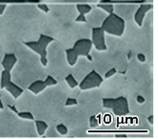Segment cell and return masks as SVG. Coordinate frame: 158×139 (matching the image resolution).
I'll return each instance as SVG.
<instances>
[{
	"label": "cell",
	"mask_w": 158,
	"mask_h": 139,
	"mask_svg": "<svg viewBox=\"0 0 158 139\" xmlns=\"http://www.w3.org/2000/svg\"><path fill=\"white\" fill-rule=\"evenodd\" d=\"M125 76L127 83L129 113L133 116L148 118L154 113V83L151 66L136 61L128 62Z\"/></svg>",
	"instance_id": "obj_1"
},
{
	"label": "cell",
	"mask_w": 158,
	"mask_h": 139,
	"mask_svg": "<svg viewBox=\"0 0 158 139\" xmlns=\"http://www.w3.org/2000/svg\"><path fill=\"white\" fill-rule=\"evenodd\" d=\"M69 90L70 87L63 80L58 82L57 86L47 87L36 95L31 110L34 121L40 120L48 125L57 123L65 108Z\"/></svg>",
	"instance_id": "obj_2"
},
{
	"label": "cell",
	"mask_w": 158,
	"mask_h": 139,
	"mask_svg": "<svg viewBox=\"0 0 158 139\" xmlns=\"http://www.w3.org/2000/svg\"><path fill=\"white\" fill-rule=\"evenodd\" d=\"M17 62L11 71L12 82L22 89H27L36 80H44L47 76L45 67L40 63V57L22 43L15 53Z\"/></svg>",
	"instance_id": "obj_3"
},
{
	"label": "cell",
	"mask_w": 158,
	"mask_h": 139,
	"mask_svg": "<svg viewBox=\"0 0 158 139\" xmlns=\"http://www.w3.org/2000/svg\"><path fill=\"white\" fill-rule=\"evenodd\" d=\"M34 121L24 120L10 109L0 110V139L38 138Z\"/></svg>",
	"instance_id": "obj_4"
},
{
	"label": "cell",
	"mask_w": 158,
	"mask_h": 139,
	"mask_svg": "<svg viewBox=\"0 0 158 139\" xmlns=\"http://www.w3.org/2000/svg\"><path fill=\"white\" fill-rule=\"evenodd\" d=\"M59 123H61L68 128L67 138L85 137L90 129L89 116L78 106L65 107Z\"/></svg>",
	"instance_id": "obj_5"
},
{
	"label": "cell",
	"mask_w": 158,
	"mask_h": 139,
	"mask_svg": "<svg viewBox=\"0 0 158 139\" xmlns=\"http://www.w3.org/2000/svg\"><path fill=\"white\" fill-rule=\"evenodd\" d=\"M47 75L52 76L57 82L63 81L71 73L65 57V49L59 43L53 41L47 49V65L45 67Z\"/></svg>",
	"instance_id": "obj_6"
},
{
	"label": "cell",
	"mask_w": 158,
	"mask_h": 139,
	"mask_svg": "<svg viewBox=\"0 0 158 139\" xmlns=\"http://www.w3.org/2000/svg\"><path fill=\"white\" fill-rule=\"evenodd\" d=\"M77 106L90 117L98 116L104 111L103 97L99 88L81 90L77 98Z\"/></svg>",
	"instance_id": "obj_7"
},
{
	"label": "cell",
	"mask_w": 158,
	"mask_h": 139,
	"mask_svg": "<svg viewBox=\"0 0 158 139\" xmlns=\"http://www.w3.org/2000/svg\"><path fill=\"white\" fill-rule=\"evenodd\" d=\"M99 90L103 99L126 97L127 92V83L125 74L117 72L114 76L108 79H104Z\"/></svg>",
	"instance_id": "obj_8"
},
{
	"label": "cell",
	"mask_w": 158,
	"mask_h": 139,
	"mask_svg": "<svg viewBox=\"0 0 158 139\" xmlns=\"http://www.w3.org/2000/svg\"><path fill=\"white\" fill-rule=\"evenodd\" d=\"M93 48L90 39H80L74 42L72 47L65 49V57L68 65L72 67L75 65L80 57H85L92 61L90 52Z\"/></svg>",
	"instance_id": "obj_9"
},
{
	"label": "cell",
	"mask_w": 158,
	"mask_h": 139,
	"mask_svg": "<svg viewBox=\"0 0 158 139\" xmlns=\"http://www.w3.org/2000/svg\"><path fill=\"white\" fill-rule=\"evenodd\" d=\"M53 41H55L53 36L45 34H40L39 38L35 40L23 41V44L28 49H30L32 52L39 56L40 63L44 67H46L47 65V49Z\"/></svg>",
	"instance_id": "obj_10"
},
{
	"label": "cell",
	"mask_w": 158,
	"mask_h": 139,
	"mask_svg": "<svg viewBox=\"0 0 158 139\" xmlns=\"http://www.w3.org/2000/svg\"><path fill=\"white\" fill-rule=\"evenodd\" d=\"M100 27L103 31L115 38H122L126 32V20L115 12L107 15L102 21Z\"/></svg>",
	"instance_id": "obj_11"
},
{
	"label": "cell",
	"mask_w": 158,
	"mask_h": 139,
	"mask_svg": "<svg viewBox=\"0 0 158 139\" xmlns=\"http://www.w3.org/2000/svg\"><path fill=\"white\" fill-rule=\"evenodd\" d=\"M90 56L92 58V66L93 70H95L99 73L102 77H104L106 71L114 67V61L111 58V56L106 53V51L99 52L94 49V51L91 50Z\"/></svg>",
	"instance_id": "obj_12"
},
{
	"label": "cell",
	"mask_w": 158,
	"mask_h": 139,
	"mask_svg": "<svg viewBox=\"0 0 158 139\" xmlns=\"http://www.w3.org/2000/svg\"><path fill=\"white\" fill-rule=\"evenodd\" d=\"M104 110H108L111 113L118 117L128 116L129 108L127 100L126 97H118L113 99H103Z\"/></svg>",
	"instance_id": "obj_13"
},
{
	"label": "cell",
	"mask_w": 158,
	"mask_h": 139,
	"mask_svg": "<svg viewBox=\"0 0 158 139\" xmlns=\"http://www.w3.org/2000/svg\"><path fill=\"white\" fill-rule=\"evenodd\" d=\"M91 70H93L91 61L85 57H80L75 65L71 67V74L80 82Z\"/></svg>",
	"instance_id": "obj_14"
},
{
	"label": "cell",
	"mask_w": 158,
	"mask_h": 139,
	"mask_svg": "<svg viewBox=\"0 0 158 139\" xmlns=\"http://www.w3.org/2000/svg\"><path fill=\"white\" fill-rule=\"evenodd\" d=\"M35 96L28 89H24L23 93L15 100V109L17 112L31 111L35 103Z\"/></svg>",
	"instance_id": "obj_15"
},
{
	"label": "cell",
	"mask_w": 158,
	"mask_h": 139,
	"mask_svg": "<svg viewBox=\"0 0 158 139\" xmlns=\"http://www.w3.org/2000/svg\"><path fill=\"white\" fill-rule=\"evenodd\" d=\"M104 78L95 70H91L87 75L79 82V88L81 90H90L99 88L103 82Z\"/></svg>",
	"instance_id": "obj_16"
},
{
	"label": "cell",
	"mask_w": 158,
	"mask_h": 139,
	"mask_svg": "<svg viewBox=\"0 0 158 139\" xmlns=\"http://www.w3.org/2000/svg\"><path fill=\"white\" fill-rule=\"evenodd\" d=\"M92 46H94V49L103 52L106 51V33L103 29L99 27H93L91 29V39Z\"/></svg>",
	"instance_id": "obj_17"
},
{
	"label": "cell",
	"mask_w": 158,
	"mask_h": 139,
	"mask_svg": "<svg viewBox=\"0 0 158 139\" xmlns=\"http://www.w3.org/2000/svg\"><path fill=\"white\" fill-rule=\"evenodd\" d=\"M152 9H153V5L152 3H142L141 5H139L137 7V9L135 10V13H134L133 19L139 27L143 26L147 13L152 11Z\"/></svg>",
	"instance_id": "obj_18"
},
{
	"label": "cell",
	"mask_w": 158,
	"mask_h": 139,
	"mask_svg": "<svg viewBox=\"0 0 158 139\" xmlns=\"http://www.w3.org/2000/svg\"><path fill=\"white\" fill-rule=\"evenodd\" d=\"M0 101L2 102L5 109H10V110L14 111V112L17 113V111L15 109V99L5 89H1Z\"/></svg>",
	"instance_id": "obj_19"
},
{
	"label": "cell",
	"mask_w": 158,
	"mask_h": 139,
	"mask_svg": "<svg viewBox=\"0 0 158 139\" xmlns=\"http://www.w3.org/2000/svg\"><path fill=\"white\" fill-rule=\"evenodd\" d=\"M16 62H17V58L15 54L5 53L1 61V67L3 68V70L11 72L15 66Z\"/></svg>",
	"instance_id": "obj_20"
},
{
	"label": "cell",
	"mask_w": 158,
	"mask_h": 139,
	"mask_svg": "<svg viewBox=\"0 0 158 139\" xmlns=\"http://www.w3.org/2000/svg\"><path fill=\"white\" fill-rule=\"evenodd\" d=\"M4 89L6 90V91H8L9 93H10L15 100L19 97L22 93H23V91H24V89H22L20 86H18L16 83H15L14 82H8L7 85H6V86L4 87Z\"/></svg>",
	"instance_id": "obj_21"
},
{
	"label": "cell",
	"mask_w": 158,
	"mask_h": 139,
	"mask_svg": "<svg viewBox=\"0 0 158 139\" xmlns=\"http://www.w3.org/2000/svg\"><path fill=\"white\" fill-rule=\"evenodd\" d=\"M46 88H47V86H46L43 80H36V81L33 82L31 85L28 86L27 89L30 90L35 95H38V94L41 93V92Z\"/></svg>",
	"instance_id": "obj_22"
},
{
	"label": "cell",
	"mask_w": 158,
	"mask_h": 139,
	"mask_svg": "<svg viewBox=\"0 0 158 139\" xmlns=\"http://www.w3.org/2000/svg\"><path fill=\"white\" fill-rule=\"evenodd\" d=\"M34 123H35V131H36V133H38L39 137H43L49 125L43 121H40V120H35Z\"/></svg>",
	"instance_id": "obj_23"
},
{
	"label": "cell",
	"mask_w": 158,
	"mask_h": 139,
	"mask_svg": "<svg viewBox=\"0 0 158 139\" xmlns=\"http://www.w3.org/2000/svg\"><path fill=\"white\" fill-rule=\"evenodd\" d=\"M76 9L79 12V15H86L89 13H91V11L93 10V7L91 4H86V3H78L76 4Z\"/></svg>",
	"instance_id": "obj_24"
},
{
	"label": "cell",
	"mask_w": 158,
	"mask_h": 139,
	"mask_svg": "<svg viewBox=\"0 0 158 139\" xmlns=\"http://www.w3.org/2000/svg\"><path fill=\"white\" fill-rule=\"evenodd\" d=\"M11 81H12L11 72L2 70L1 74H0V89H4L7 83L10 82Z\"/></svg>",
	"instance_id": "obj_25"
},
{
	"label": "cell",
	"mask_w": 158,
	"mask_h": 139,
	"mask_svg": "<svg viewBox=\"0 0 158 139\" xmlns=\"http://www.w3.org/2000/svg\"><path fill=\"white\" fill-rule=\"evenodd\" d=\"M44 138H59V137H61L59 133L57 132V129H56V123L54 124H51L48 126L47 129H46L45 132V134L43 136Z\"/></svg>",
	"instance_id": "obj_26"
},
{
	"label": "cell",
	"mask_w": 158,
	"mask_h": 139,
	"mask_svg": "<svg viewBox=\"0 0 158 139\" xmlns=\"http://www.w3.org/2000/svg\"><path fill=\"white\" fill-rule=\"evenodd\" d=\"M97 7L101 10H103L104 12H106L107 15L114 13V5L110 4V3H98Z\"/></svg>",
	"instance_id": "obj_27"
},
{
	"label": "cell",
	"mask_w": 158,
	"mask_h": 139,
	"mask_svg": "<svg viewBox=\"0 0 158 139\" xmlns=\"http://www.w3.org/2000/svg\"><path fill=\"white\" fill-rule=\"evenodd\" d=\"M64 82H66V85L70 87V88H74V87H77L79 86V82L74 78V76L72 74H68V75L64 78Z\"/></svg>",
	"instance_id": "obj_28"
},
{
	"label": "cell",
	"mask_w": 158,
	"mask_h": 139,
	"mask_svg": "<svg viewBox=\"0 0 158 139\" xmlns=\"http://www.w3.org/2000/svg\"><path fill=\"white\" fill-rule=\"evenodd\" d=\"M56 129H57V132L59 133V134L61 137H63V136L66 137V135L68 133V128L65 126H64L63 124L57 122V123H56Z\"/></svg>",
	"instance_id": "obj_29"
},
{
	"label": "cell",
	"mask_w": 158,
	"mask_h": 139,
	"mask_svg": "<svg viewBox=\"0 0 158 139\" xmlns=\"http://www.w3.org/2000/svg\"><path fill=\"white\" fill-rule=\"evenodd\" d=\"M81 89L79 88V86L77 87H74V88H70L69 92H68V95L67 98H72V99H77L81 93Z\"/></svg>",
	"instance_id": "obj_30"
},
{
	"label": "cell",
	"mask_w": 158,
	"mask_h": 139,
	"mask_svg": "<svg viewBox=\"0 0 158 139\" xmlns=\"http://www.w3.org/2000/svg\"><path fill=\"white\" fill-rule=\"evenodd\" d=\"M43 81H44L45 85H46V86H47V87L55 86H57V83H58L57 80H56L55 78H53L52 76H50V75L46 76V78Z\"/></svg>",
	"instance_id": "obj_31"
},
{
	"label": "cell",
	"mask_w": 158,
	"mask_h": 139,
	"mask_svg": "<svg viewBox=\"0 0 158 139\" xmlns=\"http://www.w3.org/2000/svg\"><path fill=\"white\" fill-rule=\"evenodd\" d=\"M16 114L21 119L29 120V121H34V117H33V114L31 113V111H26V112H17Z\"/></svg>",
	"instance_id": "obj_32"
},
{
	"label": "cell",
	"mask_w": 158,
	"mask_h": 139,
	"mask_svg": "<svg viewBox=\"0 0 158 139\" xmlns=\"http://www.w3.org/2000/svg\"><path fill=\"white\" fill-rule=\"evenodd\" d=\"M63 2H68V3H86V4H91V3H97L100 0H61Z\"/></svg>",
	"instance_id": "obj_33"
},
{
	"label": "cell",
	"mask_w": 158,
	"mask_h": 139,
	"mask_svg": "<svg viewBox=\"0 0 158 139\" xmlns=\"http://www.w3.org/2000/svg\"><path fill=\"white\" fill-rule=\"evenodd\" d=\"M117 73V70L115 69V67H113V68H111V69H109L108 71H106V74L104 75V79H108V78H110V77H112V76H114L115 74Z\"/></svg>",
	"instance_id": "obj_34"
},
{
	"label": "cell",
	"mask_w": 158,
	"mask_h": 139,
	"mask_svg": "<svg viewBox=\"0 0 158 139\" xmlns=\"http://www.w3.org/2000/svg\"><path fill=\"white\" fill-rule=\"evenodd\" d=\"M136 60H137V61H139V62H141V63H144V62H146V61H147V57L144 55V54H142V53H137L136 54Z\"/></svg>",
	"instance_id": "obj_35"
},
{
	"label": "cell",
	"mask_w": 158,
	"mask_h": 139,
	"mask_svg": "<svg viewBox=\"0 0 158 139\" xmlns=\"http://www.w3.org/2000/svg\"><path fill=\"white\" fill-rule=\"evenodd\" d=\"M72 106H77V99L67 98L65 101V107H72Z\"/></svg>",
	"instance_id": "obj_36"
},
{
	"label": "cell",
	"mask_w": 158,
	"mask_h": 139,
	"mask_svg": "<svg viewBox=\"0 0 158 139\" xmlns=\"http://www.w3.org/2000/svg\"><path fill=\"white\" fill-rule=\"evenodd\" d=\"M38 8L40 9V10H41L42 12H44V13H49V11H50V9H49L48 5H47V4H45V3H39V4H38Z\"/></svg>",
	"instance_id": "obj_37"
},
{
	"label": "cell",
	"mask_w": 158,
	"mask_h": 139,
	"mask_svg": "<svg viewBox=\"0 0 158 139\" xmlns=\"http://www.w3.org/2000/svg\"><path fill=\"white\" fill-rule=\"evenodd\" d=\"M76 22H80V23H87V18L85 15H79L76 19H75Z\"/></svg>",
	"instance_id": "obj_38"
},
{
	"label": "cell",
	"mask_w": 158,
	"mask_h": 139,
	"mask_svg": "<svg viewBox=\"0 0 158 139\" xmlns=\"http://www.w3.org/2000/svg\"><path fill=\"white\" fill-rule=\"evenodd\" d=\"M26 2V0H0V3L7 4V3H21Z\"/></svg>",
	"instance_id": "obj_39"
},
{
	"label": "cell",
	"mask_w": 158,
	"mask_h": 139,
	"mask_svg": "<svg viewBox=\"0 0 158 139\" xmlns=\"http://www.w3.org/2000/svg\"><path fill=\"white\" fill-rule=\"evenodd\" d=\"M7 8V4H3V3H0V15H2L6 10Z\"/></svg>",
	"instance_id": "obj_40"
},
{
	"label": "cell",
	"mask_w": 158,
	"mask_h": 139,
	"mask_svg": "<svg viewBox=\"0 0 158 139\" xmlns=\"http://www.w3.org/2000/svg\"><path fill=\"white\" fill-rule=\"evenodd\" d=\"M153 118H154V115H150L148 118H147V121L148 122V124H150L151 126H153Z\"/></svg>",
	"instance_id": "obj_41"
},
{
	"label": "cell",
	"mask_w": 158,
	"mask_h": 139,
	"mask_svg": "<svg viewBox=\"0 0 158 139\" xmlns=\"http://www.w3.org/2000/svg\"><path fill=\"white\" fill-rule=\"evenodd\" d=\"M40 1H43V0H26V2H30V3H39Z\"/></svg>",
	"instance_id": "obj_42"
},
{
	"label": "cell",
	"mask_w": 158,
	"mask_h": 139,
	"mask_svg": "<svg viewBox=\"0 0 158 139\" xmlns=\"http://www.w3.org/2000/svg\"><path fill=\"white\" fill-rule=\"evenodd\" d=\"M3 109H5V108H4V106H3V104H2V102L0 101V110H3Z\"/></svg>",
	"instance_id": "obj_43"
},
{
	"label": "cell",
	"mask_w": 158,
	"mask_h": 139,
	"mask_svg": "<svg viewBox=\"0 0 158 139\" xmlns=\"http://www.w3.org/2000/svg\"><path fill=\"white\" fill-rule=\"evenodd\" d=\"M0 96H1V89H0Z\"/></svg>",
	"instance_id": "obj_44"
},
{
	"label": "cell",
	"mask_w": 158,
	"mask_h": 139,
	"mask_svg": "<svg viewBox=\"0 0 158 139\" xmlns=\"http://www.w3.org/2000/svg\"><path fill=\"white\" fill-rule=\"evenodd\" d=\"M67 139H69V138H67Z\"/></svg>",
	"instance_id": "obj_45"
}]
</instances>
